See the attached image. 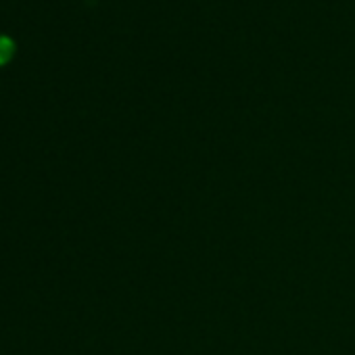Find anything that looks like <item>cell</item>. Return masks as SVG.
Instances as JSON below:
<instances>
[{"instance_id":"1","label":"cell","mask_w":355,"mask_h":355,"mask_svg":"<svg viewBox=\"0 0 355 355\" xmlns=\"http://www.w3.org/2000/svg\"><path fill=\"white\" fill-rule=\"evenodd\" d=\"M13 51H15L13 40L7 36H0V65H5L13 57Z\"/></svg>"}]
</instances>
